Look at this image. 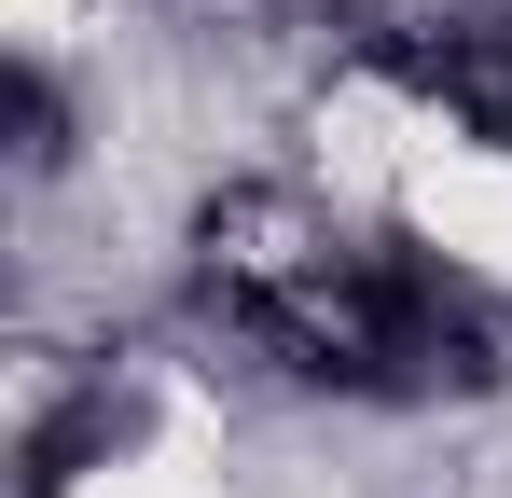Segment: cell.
<instances>
[{
	"label": "cell",
	"mask_w": 512,
	"mask_h": 498,
	"mask_svg": "<svg viewBox=\"0 0 512 498\" xmlns=\"http://www.w3.org/2000/svg\"><path fill=\"white\" fill-rule=\"evenodd\" d=\"M194 291L208 319L250 332L277 374L346 388V402H443V388H499L512 332L499 305L416 236H360L305 194H222L194 222Z\"/></svg>",
	"instance_id": "6da1fadb"
},
{
	"label": "cell",
	"mask_w": 512,
	"mask_h": 498,
	"mask_svg": "<svg viewBox=\"0 0 512 498\" xmlns=\"http://www.w3.org/2000/svg\"><path fill=\"white\" fill-rule=\"evenodd\" d=\"M388 83H416L429 111H457L485 153H512V14H457V28H402Z\"/></svg>",
	"instance_id": "7a4b0ae2"
},
{
	"label": "cell",
	"mask_w": 512,
	"mask_h": 498,
	"mask_svg": "<svg viewBox=\"0 0 512 498\" xmlns=\"http://www.w3.org/2000/svg\"><path fill=\"white\" fill-rule=\"evenodd\" d=\"M0 97H14V153H28V166H56V153H70V139H56V83H42V70H14Z\"/></svg>",
	"instance_id": "3957f363"
}]
</instances>
